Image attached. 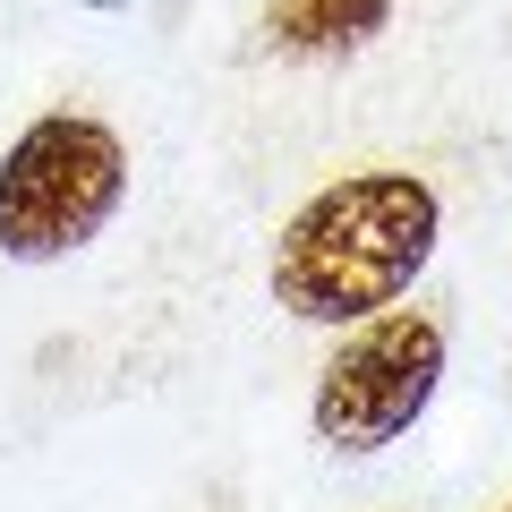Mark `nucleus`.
<instances>
[{
  "label": "nucleus",
  "mask_w": 512,
  "mask_h": 512,
  "mask_svg": "<svg viewBox=\"0 0 512 512\" xmlns=\"http://www.w3.org/2000/svg\"><path fill=\"white\" fill-rule=\"evenodd\" d=\"M128 197V146L120 128L86 120V111H43L18 146L0 154V256L18 265H60Z\"/></svg>",
  "instance_id": "obj_2"
},
{
  "label": "nucleus",
  "mask_w": 512,
  "mask_h": 512,
  "mask_svg": "<svg viewBox=\"0 0 512 512\" xmlns=\"http://www.w3.org/2000/svg\"><path fill=\"white\" fill-rule=\"evenodd\" d=\"M504 512H512V504H504Z\"/></svg>",
  "instance_id": "obj_5"
},
{
  "label": "nucleus",
  "mask_w": 512,
  "mask_h": 512,
  "mask_svg": "<svg viewBox=\"0 0 512 512\" xmlns=\"http://www.w3.org/2000/svg\"><path fill=\"white\" fill-rule=\"evenodd\" d=\"M436 239L444 205L419 171H350L282 222L265 282L274 308H291L299 325H359L427 274Z\"/></svg>",
  "instance_id": "obj_1"
},
{
  "label": "nucleus",
  "mask_w": 512,
  "mask_h": 512,
  "mask_svg": "<svg viewBox=\"0 0 512 512\" xmlns=\"http://www.w3.org/2000/svg\"><path fill=\"white\" fill-rule=\"evenodd\" d=\"M384 18H393V0H274L265 9V35L291 60H342L359 43H376Z\"/></svg>",
  "instance_id": "obj_4"
},
{
  "label": "nucleus",
  "mask_w": 512,
  "mask_h": 512,
  "mask_svg": "<svg viewBox=\"0 0 512 512\" xmlns=\"http://www.w3.org/2000/svg\"><path fill=\"white\" fill-rule=\"evenodd\" d=\"M436 384H444V325L419 316V308H376L325 359L308 419L333 453H384L393 436L419 427V410L436 402Z\"/></svg>",
  "instance_id": "obj_3"
}]
</instances>
